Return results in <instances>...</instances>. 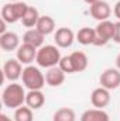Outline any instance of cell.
<instances>
[{
    "label": "cell",
    "mask_w": 120,
    "mask_h": 121,
    "mask_svg": "<svg viewBox=\"0 0 120 121\" xmlns=\"http://www.w3.org/2000/svg\"><path fill=\"white\" fill-rule=\"evenodd\" d=\"M60 66L61 69L65 72V73H68V75H71V73H75V70H74V65H72V60H71V56L69 55H66V56H62L60 60Z\"/></svg>",
    "instance_id": "cell-23"
},
{
    "label": "cell",
    "mask_w": 120,
    "mask_h": 121,
    "mask_svg": "<svg viewBox=\"0 0 120 121\" xmlns=\"http://www.w3.org/2000/svg\"><path fill=\"white\" fill-rule=\"evenodd\" d=\"M34 114L28 106H21L14 111V121H32Z\"/></svg>",
    "instance_id": "cell-22"
},
{
    "label": "cell",
    "mask_w": 120,
    "mask_h": 121,
    "mask_svg": "<svg viewBox=\"0 0 120 121\" xmlns=\"http://www.w3.org/2000/svg\"><path fill=\"white\" fill-rule=\"evenodd\" d=\"M37 52H38L37 48H34V47L28 45V44L23 42L18 47V49L16 51V56H17V59L20 60L23 65H31L34 60L37 59Z\"/></svg>",
    "instance_id": "cell-11"
},
{
    "label": "cell",
    "mask_w": 120,
    "mask_h": 121,
    "mask_svg": "<svg viewBox=\"0 0 120 121\" xmlns=\"http://www.w3.org/2000/svg\"><path fill=\"white\" fill-rule=\"evenodd\" d=\"M81 121H110L109 114L103 108H89L82 113Z\"/></svg>",
    "instance_id": "cell-16"
},
{
    "label": "cell",
    "mask_w": 120,
    "mask_h": 121,
    "mask_svg": "<svg viewBox=\"0 0 120 121\" xmlns=\"http://www.w3.org/2000/svg\"><path fill=\"white\" fill-rule=\"evenodd\" d=\"M69 56H71V60H72L75 73L76 72H83L88 68L89 59H88V56H86L85 52H82V51H74Z\"/></svg>",
    "instance_id": "cell-19"
},
{
    "label": "cell",
    "mask_w": 120,
    "mask_h": 121,
    "mask_svg": "<svg viewBox=\"0 0 120 121\" xmlns=\"http://www.w3.org/2000/svg\"><path fill=\"white\" fill-rule=\"evenodd\" d=\"M45 103V96L41 90H28L26 96V106L31 110H40Z\"/></svg>",
    "instance_id": "cell-15"
},
{
    "label": "cell",
    "mask_w": 120,
    "mask_h": 121,
    "mask_svg": "<svg viewBox=\"0 0 120 121\" xmlns=\"http://www.w3.org/2000/svg\"><path fill=\"white\" fill-rule=\"evenodd\" d=\"M0 121H13L11 118H9L6 114H0Z\"/></svg>",
    "instance_id": "cell-27"
},
{
    "label": "cell",
    "mask_w": 120,
    "mask_h": 121,
    "mask_svg": "<svg viewBox=\"0 0 120 121\" xmlns=\"http://www.w3.org/2000/svg\"><path fill=\"white\" fill-rule=\"evenodd\" d=\"M52 121H76V114L69 107H61L54 113Z\"/></svg>",
    "instance_id": "cell-21"
},
{
    "label": "cell",
    "mask_w": 120,
    "mask_h": 121,
    "mask_svg": "<svg viewBox=\"0 0 120 121\" xmlns=\"http://www.w3.org/2000/svg\"><path fill=\"white\" fill-rule=\"evenodd\" d=\"M83 1H85V3H88L89 6H92V4H95V3H97L99 0H83Z\"/></svg>",
    "instance_id": "cell-29"
},
{
    "label": "cell",
    "mask_w": 120,
    "mask_h": 121,
    "mask_svg": "<svg viewBox=\"0 0 120 121\" xmlns=\"http://www.w3.org/2000/svg\"><path fill=\"white\" fill-rule=\"evenodd\" d=\"M44 38H45V37L37 30V28H30V30H27L24 32V35H23V42H24V44H28L31 47L37 48V49H40V48L44 45Z\"/></svg>",
    "instance_id": "cell-14"
},
{
    "label": "cell",
    "mask_w": 120,
    "mask_h": 121,
    "mask_svg": "<svg viewBox=\"0 0 120 121\" xmlns=\"http://www.w3.org/2000/svg\"><path fill=\"white\" fill-rule=\"evenodd\" d=\"M65 72L61 69L60 66H54L47 69L45 72V83L50 87H60L61 85L65 82Z\"/></svg>",
    "instance_id": "cell-12"
},
{
    "label": "cell",
    "mask_w": 120,
    "mask_h": 121,
    "mask_svg": "<svg viewBox=\"0 0 120 121\" xmlns=\"http://www.w3.org/2000/svg\"><path fill=\"white\" fill-rule=\"evenodd\" d=\"M96 39H95V47H103L109 41L113 39L115 37V23L106 20V21H99L96 26Z\"/></svg>",
    "instance_id": "cell-5"
},
{
    "label": "cell",
    "mask_w": 120,
    "mask_h": 121,
    "mask_svg": "<svg viewBox=\"0 0 120 121\" xmlns=\"http://www.w3.org/2000/svg\"><path fill=\"white\" fill-rule=\"evenodd\" d=\"M113 41L116 44H120V21L115 23V37H113Z\"/></svg>",
    "instance_id": "cell-24"
},
{
    "label": "cell",
    "mask_w": 120,
    "mask_h": 121,
    "mask_svg": "<svg viewBox=\"0 0 120 121\" xmlns=\"http://www.w3.org/2000/svg\"><path fill=\"white\" fill-rule=\"evenodd\" d=\"M40 17H41V16H40L38 10H37L35 7H32V6H28L27 11H26L24 17H23V20H21V23H23V26L27 27L28 30H30V28H35V26H37Z\"/></svg>",
    "instance_id": "cell-20"
},
{
    "label": "cell",
    "mask_w": 120,
    "mask_h": 121,
    "mask_svg": "<svg viewBox=\"0 0 120 121\" xmlns=\"http://www.w3.org/2000/svg\"><path fill=\"white\" fill-rule=\"evenodd\" d=\"M23 63L18 59H7L3 65V76L4 79L10 80V82H16L18 79H21L23 75Z\"/></svg>",
    "instance_id": "cell-7"
},
{
    "label": "cell",
    "mask_w": 120,
    "mask_h": 121,
    "mask_svg": "<svg viewBox=\"0 0 120 121\" xmlns=\"http://www.w3.org/2000/svg\"><path fill=\"white\" fill-rule=\"evenodd\" d=\"M35 28L40 31L44 37H47V35L55 32V28H57L55 27V20L51 16H41L38 23H37V26H35Z\"/></svg>",
    "instance_id": "cell-17"
},
{
    "label": "cell",
    "mask_w": 120,
    "mask_h": 121,
    "mask_svg": "<svg viewBox=\"0 0 120 121\" xmlns=\"http://www.w3.org/2000/svg\"><path fill=\"white\" fill-rule=\"evenodd\" d=\"M113 13H115V16L117 17V20L120 21V0L115 4V9H113Z\"/></svg>",
    "instance_id": "cell-25"
},
{
    "label": "cell",
    "mask_w": 120,
    "mask_h": 121,
    "mask_svg": "<svg viewBox=\"0 0 120 121\" xmlns=\"http://www.w3.org/2000/svg\"><path fill=\"white\" fill-rule=\"evenodd\" d=\"M100 86L107 90H115L120 86V70L117 68H109L99 76Z\"/></svg>",
    "instance_id": "cell-6"
},
{
    "label": "cell",
    "mask_w": 120,
    "mask_h": 121,
    "mask_svg": "<svg viewBox=\"0 0 120 121\" xmlns=\"http://www.w3.org/2000/svg\"><path fill=\"white\" fill-rule=\"evenodd\" d=\"M20 47V38L16 32L13 31H7L4 34L0 35V48L6 52H10V51H17Z\"/></svg>",
    "instance_id": "cell-13"
},
{
    "label": "cell",
    "mask_w": 120,
    "mask_h": 121,
    "mask_svg": "<svg viewBox=\"0 0 120 121\" xmlns=\"http://www.w3.org/2000/svg\"><path fill=\"white\" fill-rule=\"evenodd\" d=\"M89 13L95 20H97V21H106V20H109V17L112 14V7H110V4L107 1L99 0L97 3L89 6Z\"/></svg>",
    "instance_id": "cell-9"
},
{
    "label": "cell",
    "mask_w": 120,
    "mask_h": 121,
    "mask_svg": "<svg viewBox=\"0 0 120 121\" xmlns=\"http://www.w3.org/2000/svg\"><path fill=\"white\" fill-rule=\"evenodd\" d=\"M26 96L27 93L24 91V87L20 83H10L9 86L4 87L1 93V100L3 104L7 108H18L26 104Z\"/></svg>",
    "instance_id": "cell-1"
},
{
    "label": "cell",
    "mask_w": 120,
    "mask_h": 121,
    "mask_svg": "<svg viewBox=\"0 0 120 121\" xmlns=\"http://www.w3.org/2000/svg\"><path fill=\"white\" fill-rule=\"evenodd\" d=\"M10 3H13V1H21V0H9Z\"/></svg>",
    "instance_id": "cell-30"
},
{
    "label": "cell",
    "mask_w": 120,
    "mask_h": 121,
    "mask_svg": "<svg viewBox=\"0 0 120 121\" xmlns=\"http://www.w3.org/2000/svg\"><path fill=\"white\" fill-rule=\"evenodd\" d=\"M27 9L28 4L24 1H13L4 4L1 7V20H4L7 24H14L17 21H21Z\"/></svg>",
    "instance_id": "cell-4"
},
{
    "label": "cell",
    "mask_w": 120,
    "mask_h": 121,
    "mask_svg": "<svg viewBox=\"0 0 120 121\" xmlns=\"http://www.w3.org/2000/svg\"><path fill=\"white\" fill-rule=\"evenodd\" d=\"M90 103L95 108H105L110 103V90L105 87H96L90 93Z\"/></svg>",
    "instance_id": "cell-10"
},
{
    "label": "cell",
    "mask_w": 120,
    "mask_h": 121,
    "mask_svg": "<svg viewBox=\"0 0 120 121\" xmlns=\"http://www.w3.org/2000/svg\"><path fill=\"white\" fill-rule=\"evenodd\" d=\"M61 58L62 56H61V52L57 45H42L37 52L35 62L40 68L50 69V68L58 66Z\"/></svg>",
    "instance_id": "cell-2"
},
{
    "label": "cell",
    "mask_w": 120,
    "mask_h": 121,
    "mask_svg": "<svg viewBox=\"0 0 120 121\" xmlns=\"http://www.w3.org/2000/svg\"><path fill=\"white\" fill-rule=\"evenodd\" d=\"M96 39V31L90 27H82L76 32V41L81 45H95Z\"/></svg>",
    "instance_id": "cell-18"
},
{
    "label": "cell",
    "mask_w": 120,
    "mask_h": 121,
    "mask_svg": "<svg viewBox=\"0 0 120 121\" xmlns=\"http://www.w3.org/2000/svg\"><path fill=\"white\" fill-rule=\"evenodd\" d=\"M76 39V34L68 27H61L54 32V41L58 48H69Z\"/></svg>",
    "instance_id": "cell-8"
},
{
    "label": "cell",
    "mask_w": 120,
    "mask_h": 121,
    "mask_svg": "<svg viewBox=\"0 0 120 121\" xmlns=\"http://www.w3.org/2000/svg\"><path fill=\"white\" fill-rule=\"evenodd\" d=\"M116 68H117V69L120 70V54L117 55V56H116Z\"/></svg>",
    "instance_id": "cell-28"
},
{
    "label": "cell",
    "mask_w": 120,
    "mask_h": 121,
    "mask_svg": "<svg viewBox=\"0 0 120 121\" xmlns=\"http://www.w3.org/2000/svg\"><path fill=\"white\" fill-rule=\"evenodd\" d=\"M6 24H7V23H6L4 20H1V21H0V35H1V34H4V32H7V31H6Z\"/></svg>",
    "instance_id": "cell-26"
},
{
    "label": "cell",
    "mask_w": 120,
    "mask_h": 121,
    "mask_svg": "<svg viewBox=\"0 0 120 121\" xmlns=\"http://www.w3.org/2000/svg\"><path fill=\"white\" fill-rule=\"evenodd\" d=\"M21 80L26 89L28 90H41L47 83H45V75L40 70V68L34 65H27L23 70Z\"/></svg>",
    "instance_id": "cell-3"
}]
</instances>
